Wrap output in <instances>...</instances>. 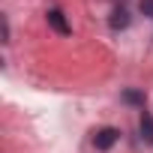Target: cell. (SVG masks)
Listing matches in <instances>:
<instances>
[{"label": "cell", "mask_w": 153, "mask_h": 153, "mask_svg": "<svg viewBox=\"0 0 153 153\" xmlns=\"http://www.w3.org/2000/svg\"><path fill=\"white\" fill-rule=\"evenodd\" d=\"M141 138L147 141V144H153V114H147V111H141Z\"/></svg>", "instance_id": "3"}, {"label": "cell", "mask_w": 153, "mask_h": 153, "mask_svg": "<svg viewBox=\"0 0 153 153\" xmlns=\"http://www.w3.org/2000/svg\"><path fill=\"white\" fill-rule=\"evenodd\" d=\"M3 42H9V21L3 18Z\"/></svg>", "instance_id": "7"}, {"label": "cell", "mask_w": 153, "mask_h": 153, "mask_svg": "<svg viewBox=\"0 0 153 153\" xmlns=\"http://www.w3.org/2000/svg\"><path fill=\"white\" fill-rule=\"evenodd\" d=\"M123 102H129V105H144V93H138V90H126V93H123Z\"/></svg>", "instance_id": "5"}, {"label": "cell", "mask_w": 153, "mask_h": 153, "mask_svg": "<svg viewBox=\"0 0 153 153\" xmlns=\"http://www.w3.org/2000/svg\"><path fill=\"white\" fill-rule=\"evenodd\" d=\"M117 138H120V132H117L114 126H102V129L93 135V147H96V150H111V147L117 144Z\"/></svg>", "instance_id": "1"}, {"label": "cell", "mask_w": 153, "mask_h": 153, "mask_svg": "<svg viewBox=\"0 0 153 153\" xmlns=\"http://www.w3.org/2000/svg\"><path fill=\"white\" fill-rule=\"evenodd\" d=\"M48 24H51L60 36H69V33H72V27L66 24V18H63V12H60V9H48Z\"/></svg>", "instance_id": "2"}, {"label": "cell", "mask_w": 153, "mask_h": 153, "mask_svg": "<svg viewBox=\"0 0 153 153\" xmlns=\"http://www.w3.org/2000/svg\"><path fill=\"white\" fill-rule=\"evenodd\" d=\"M111 27H114V30H123V27H129V12H126L123 6L111 12Z\"/></svg>", "instance_id": "4"}, {"label": "cell", "mask_w": 153, "mask_h": 153, "mask_svg": "<svg viewBox=\"0 0 153 153\" xmlns=\"http://www.w3.org/2000/svg\"><path fill=\"white\" fill-rule=\"evenodd\" d=\"M138 9H141L144 15H150V18H153V0H138Z\"/></svg>", "instance_id": "6"}]
</instances>
